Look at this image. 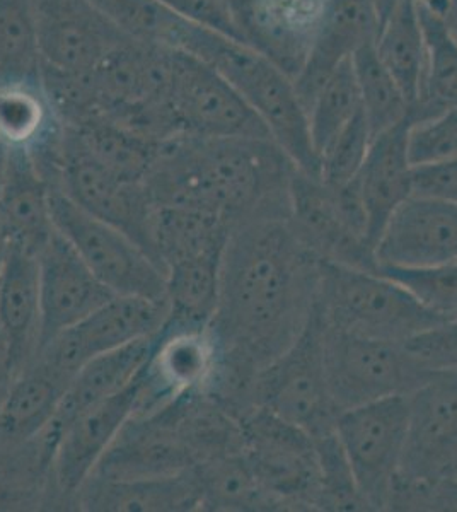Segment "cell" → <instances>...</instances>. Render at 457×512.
I'll use <instances>...</instances> for the list:
<instances>
[{"instance_id":"obj_1","label":"cell","mask_w":457,"mask_h":512,"mask_svg":"<svg viewBox=\"0 0 457 512\" xmlns=\"http://www.w3.org/2000/svg\"><path fill=\"white\" fill-rule=\"evenodd\" d=\"M321 267L289 209L260 212L232 227L210 321L219 359L260 373L292 347L313 318Z\"/></svg>"},{"instance_id":"obj_2","label":"cell","mask_w":457,"mask_h":512,"mask_svg":"<svg viewBox=\"0 0 457 512\" xmlns=\"http://www.w3.org/2000/svg\"><path fill=\"white\" fill-rule=\"evenodd\" d=\"M270 139L162 140L144 178L154 205L202 210L229 226L248 217L289 209L296 171Z\"/></svg>"},{"instance_id":"obj_3","label":"cell","mask_w":457,"mask_h":512,"mask_svg":"<svg viewBox=\"0 0 457 512\" xmlns=\"http://www.w3.org/2000/svg\"><path fill=\"white\" fill-rule=\"evenodd\" d=\"M174 48L212 65L261 118L292 164L306 175L321 178V159L292 77L248 43L188 21L181 23Z\"/></svg>"},{"instance_id":"obj_4","label":"cell","mask_w":457,"mask_h":512,"mask_svg":"<svg viewBox=\"0 0 457 512\" xmlns=\"http://www.w3.org/2000/svg\"><path fill=\"white\" fill-rule=\"evenodd\" d=\"M316 309L331 328L393 344H405L449 321L381 272L328 262L321 267Z\"/></svg>"},{"instance_id":"obj_5","label":"cell","mask_w":457,"mask_h":512,"mask_svg":"<svg viewBox=\"0 0 457 512\" xmlns=\"http://www.w3.org/2000/svg\"><path fill=\"white\" fill-rule=\"evenodd\" d=\"M289 219L323 262L377 272L369 217L355 180L330 187L296 169L290 178Z\"/></svg>"},{"instance_id":"obj_6","label":"cell","mask_w":457,"mask_h":512,"mask_svg":"<svg viewBox=\"0 0 457 512\" xmlns=\"http://www.w3.org/2000/svg\"><path fill=\"white\" fill-rule=\"evenodd\" d=\"M324 373L336 412L389 396H406L432 371L423 369L403 344L342 332L323 321Z\"/></svg>"},{"instance_id":"obj_7","label":"cell","mask_w":457,"mask_h":512,"mask_svg":"<svg viewBox=\"0 0 457 512\" xmlns=\"http://www.w3.org/2000/svg\"><path fill=\"white\" fill-rule=\"evenodd\" d=\"M53 226L116 296L166 299V272L134 239L50 188Z\"/></svg>"},{"instance_id":"obj_8","label":"cell","mask_w":457,"mask_h":512,"mask_svg":"<svg viewBox=\"0 0 457 512\" xmlns=\"http://www.w3.org/2000/svg\"><path fill=\"white\" fill-rule=\"evenodd\" d=\"M239 422L244 460L275 511H319V460L313 437L261 408Z\"/></svg>"},{"instance_id":"obj_9","label":"cell","mask_w":457,"mask_h":512,"mask_svg":"<svg viewBox=\"0 0 457 512\" xmlns=\"http://www.w3.org/2000/svg\"><path fill=\"white\" fill-rule=\"evenodd\" d=\"M166 101L176 137L272 140L238 91L212 65L181 48L171 50Z\"/></svg>"},{"instance_id":"obj_10","label":"cell","mask_w":457,"mask_h":512,"mask_svg":"<svg viewBox=\"0 0 457 512\" xmlns=\"http://www.w3.org/2000/svg\"><path fill=\"white\" fill-rule=\"evenodd\" d=\"M335 432L365 509H389L405 456L408 395L389 396L340 412Z\"/></svg>"},{"instance_id":"obj_11","label":"cell","mask_w":457,"mask_h":512,"mask_svg":"<svg viewBox=\"0 0 457 512\" xmlns=\"http://www.w3.org/2000/svg\"><path fill=\"white\" fill-rule=\"evenodd\" d=\"M255 408L296 425L311 437L335 429V405L324 373L323 320L318 309L284 354L261 369L255 384Z\"/></svg>"},{"instance_id":"obj_12","label":"cell","mask_w":457,"mask_h":512,"mask_svg":"<svg viewBox=\"0 0 457 512\" xmlns=\"http://www.w3.org/2000/svg\"><path fill=\"white\" fill-rule=\"evenodd\" d=\"M168 318L166 299L113 296L77 325L58 333L33 359L70 384L91 359L156 335Z\"/></svg>"},{"instance_id":"obj_13","label":"cell","mask_w":457,"mask_h":512,"mask_svg":"<svg viewBox=\"0 0 457 512\" xmlns=\"http://www.w3.org/2000/svg\"><path fill=\"white\" fill-rule=\"evenodd\" d=\"M60 190L79 207L134 239L156 260L152 248V221L156 205L144 181L125 180L99 163L79 135L64 125ZM157 262V260H156Z\"/></svg>"},{"instance_id":"obj_14","label":"cell","mask_w":457,"mask_h":512,"mask_svg":"<svg viewBox=\"0 0 457 512\" xmlns=\"http://www.w3.org/2000/svg\"><path fill=\"white\" fill-rule=\"evenodd\" d=\"M457 468V367L439 369L408 395L405 456L396 482L454 480Z\"/></svg>"},{"instance_id":"obj_15","label":"cell","mask_w":457,"mask_h":512,"mask_svg":"<svg viewBox=\"0 0 457 512\" xmlns=\"http://www.w3.org/2000/svg\"><path fill=\"white\" fill-rule=\"evenodd\" d=\"M217 361L209 326L166 321L137 376L134 415L156 414L181 398L205 390Z\"/></svg>"},{"instance_id":"obj_16","label":"cell","mask_w":457,"mask_h":512,"mask_svg":"<svg viewBox=\"0 0 457 512\" xmlns=\"http://www.w3.org/2000/svg\"><path fill=\"white\" fill-rule=\"evenodd\" d=\"M137 390L135 378L127 388L86 408L65 425L53 454L48 506H76L84 483L93 477L99 461L134 415Z\"/></svg>"},{"instance_id":"obj_17","label":"cell","mask_w":457,"mask_h":512,"mask_svg":"<svg viewBox=\"0 0 457 512\" xmlns=\"http://www.w3.org/2000/svg\"><path fill=\"white\" fill-rule=\"evenodd\" d=\"M43 65L89 74L130 40L89 0H33Z\"/></svg>"},{"instance_id":"obj_18","label":"cell","mask_w":457,"mask_h":512,"mask_svg":"<svg viewBox=\"0 0 457 512\" xmlns=\"http://www.w3.org/2000/svg\"><path fill=\"white\" fill-rule=\"evenodd\" d=\"M377 268L457 262V204L411 195L394 210L376 243Z\"/></svg>"},{"instance_id":"obj_19","label":"cell","mask_w":457,"mask_h":512,"mask_svg":"<svg viewBox=\"0 0 457 512\" xmlns=\"http://www.w3.org/2000/svg\"><path fill=\"white\" fill-rule=\"evenodd\" d=\"M234 9L244 41L294 81L318 40L326 0H234Z\"/></svg>"},{"instance_id":"obj_20","label":"cell","mask_w":457,"mask_h":512,"mask_svg":"<svg viewBox=\"0 0 457 512\" xmlns=\"http://www.w3.org/2000/svg\"><path fill=\"white\" fill-rule=\"evenodd\" d=\"M40 265V347L58 333L77 325L108 303L115 292L82 262L69 241L55 229L50 243L38 256Z\"/></svg>"},{"instance_id":"obj_21","label":"cell","mask_w":457,"mask_h":512,"mask_svg":"<svg viewBox=\"0 0 457 512\" xmlns=\"http://www.w3.org/2000/svg\"><path fill=\"white\" fill-rule=\"evenodd\" d=\"M195 465V456L176 429L171 408L166 407L156 414L132 415L93 477H166Z\"/></svg>"},{"instance_id":"obj_22","label":"cell","mask_w":457,"mask_h":512,"mask_svg":"<svg viewBox=\"0 0 457 512\" xmlns=\"http://www.w3.org/2000/svg\"><path fill=\"white\" fill-rule=\"evenodd\" d=\"M379 14L376 0H326L323 26L299 76L297 96L309 110L331 72L367 43L376 41Z\"/></svg>"},{"instance_id":"obj_23","label":"cell","mask_w":457,"mask_h":512,"mask_svg":"<svg viewBox=\"0 0 457 512\" xmlns=\"http://www.w3.org/2000/svg\"><path fill=\"white\" fill-rule=\"evenodd\" d=\"M410 117L372 139L359 175L355 178L360 198L369 217V233L377 239L389 217L413 195V164L408 156Z\"/></svg>"},{"instance_id":"obj_24","label":"cell","mask_w":457,"mask_h":512,"mask_svg":"<svg viewBox=\"0 0 457 512\" xmlns=\"http://www.w3.org/2000/svg\"><path fill=\"white\" fill-rule=\"evenodd\" d=\"M76 509L89 512L202 511V492L195 466L166 477H91L77 494Z\"/></svg>"},{"instance_id":"obj_25","label":"cell","mask_w":457,"mask_h":512,"mask_svg":"<svg viewBox=\"0 0 457 512\" xmlns=\"http://www.w3.org/2000/svg\"><path fill=\"white\" fill-rule=\"evenodd\" d=\"M0 332L19 374L40 347L41 303L38 256L16 245L0 272Z\"/></svg>"},{"instance_id":"obj_26","label":"cell","mask_w":457,"mask_h":512,"mask_svg":"<svg viewBox=\"0 0 457 512\" xmlns=\"http://www.w3.org/2000/svg\"><path fill=\"white\" fill-rule=\"evenodd\" d=\"M0 210L12 245L40 256L55 233L50 185L26 149H11L6 180L0 190Z\"/></svg>"},{"instance_id":"obj_27","label":"cell","mask_w":457,"mask_h":512,"mask_svg":"<svg viewBox=\"0 0 457 512\" xmlns=\"http://www.w3.org/2000/svg\"><path fill=\"white\" fill-rule=\"evenodd\" d=\"M69 384L40 361L29 362L0 405V451L33 441L52 424Z\"/></svg>"},{"instance_id":"obj_28","label":"cell","mask_w":457,"mask_h":512,"mask_svg":"<svg viewBox=\"0 0 457 512\" xmlns=\"http://www.w3.org/2000/svg\"><path fill=\"white\" fill-rule=\"evenodd\" d=\"M157 333L134 344L98 355L82 367L76 378L70 381L57 415L52 424L48 425L57 434L58 439L65 425L76 415L116 395L118 391L127 388L128 384L134 383L140 369L151 355Z\"/></svg>"},{"instance_id":"obj_29","label":"cell","mask_w":457,"mask_h":512,"mask_svg":"<svg viewBox=\"0 0 457 512\" xmlns=\"http://www.w3.org/2000/svg\"><path fill=\"white\" fill-rule=\"evenodd\" d=\"M232 226L202 210L156 205L152 221V248L164 268L191 256L224 250Z\"/></svg>"},{"instance_id":"obj_30","label":"cell","mask_w":457,"mask_h":512,"mask_svg":"<svg viewBox=\"0 0 457 512\" xmlns=\"http://www.w3.org/2000/svg\"><path fill=\"white\" fill-rule=\"evenodd\" d=\"M377 55L415 105L422 91L425 72V33L415 0H400L382 23L374 41Z\"/></svg>"},{"instance_id":"obj_31","label":"cell","mask_w":457,"mask_h":512,"mask_svg":"<svg viewBox=\"0 0 457 512\" xmlns=\"http://www.w3.org/2000/svg\"><path fill=\"white\" fill-rule=\"evenodd\" d=\"M64 132L41 82L0 84V140L35 152Z\"/></svg>"},{"instance_id":"obj_32","label":"cell","mask_w":457,"mask_h":512,"mask_svg":"<svg viewBox=\"0 0 457 512\" xmlns=\"http://www.w3.org/2000/svg\"><path fill=\"white\" fill-rule=\"evenodd\" d=\"M418 6V4H417ZM425 33V72L422 91L410 106L413 123L434 117L440 111L457 108V40L446 18L418 6Z\"/></svg>"},{"instance_id":"obj_33","label":"cell","mask_w":457,"mask_h":512,"mask_svg":"<svg viewBox=\"0 0 457 512\" xmlns=\"http://www.w3.org/2000/svg\"><path fill=\"white\" fill-rule=\"evenodd\" d=\"M222 253L224 250L209 251L166 268L169 321L178 325H210L219 301Z\"/></svg>"},{"instance_id":"obj_34","label":"cell","mask_w":457,"mask_h":512,"mask_svg":"<svg viewBox=\"0 0 457 512\" xmlns=\"http://www.w3.org/2000/svg\"><path fill=\"white\" fill-rule=\"evenodd\" d=\"M202 511H275L243 453L217 456L195 466Z\"/></svg>"},{"instance_id":"obj_35","label":"cell","mask_w":457,"mask_h":512,"mask_svg":"<svg viewBox=\"0 0 457 512\" xmlns=\"http://www.w3.org/2000/svg\"><path fill=\"white\" fill-rule=\"evenodd\" d=\"M69 128L79 135L99 163L130 181H144L161 144L105 118H94Z\"/></svg>"},{"instance_id":"obj_36","label":"cell","mask_w":457,"mask_h":512,"mask_svg":"<svg viewBox=\"0 0 457 512\" xmlns=\"http://www.w3.org/2000/svg\"><path fill=\"white\" fill-rule=\"evenodd\" d=\"M359 88L360 110L371 128L372 139L410 117V103L393 74L382 64L374 43L352 55Z\"/></svg>"},{"instance_id":"obj_37","label":"cell","mask_w":457,"mask_h":512,"mask_svg":"<svg viewBox=\"0 0 457 512\" xmlns=\"http://www.w3.org/2000/svg\"><path fill=\"white\" fill-rule=\"evenodd\" d=\"M33 0H0V84L41 82Z\"/></svg>"},{"instance_id":"obj_38","label":"cell","mask_w":457,"mask_h":512,"mask_svg":"<svg viewBox=\"0 0 457 512\" xmlns=\"http://www.w3.org/2000/svg\"><path fill=\"white\" fill-rule=\"evenodd\" d=\"M360 113V96L352 59L338 65L307 110L309 130L319 159L331 140Z\"/></svg>"},{"instance_id":"obj_39","label":"cell","mask_w":457,"mask_h":512,"mask_svg":"<svg viewBox=\"0 0 457 512\" xmlns=\"http://www.w3.org/2000/svg\"><path fill=\"white\" fill-rule=\"evenodd\" d=\"M116 30L130 40L174 48L181 23L161 0H89Z\"/></svg>"},{"instance_id":"obj_40","label":"cell","mask_w":457,"mask_h":512,"mask_svg":"<svg viewBox=\"0 0 457 512\" xmlns=\"http://www.w3.org/2000/svg\"><path fill=\"white\" fill-rule=\"evenodd\" d=\"M377 272L396 280L435 315L457 318V262L437 267H379Z\"/></svg>"},{"instance_id":"obj_41","label":"cell","mask_w":457,"mask_h":512,"mask_svg":"<svg viewBox=\"0 0 457 512\" xmlns=\"http://www.w3.org/2000/svg\"><path fill=\"white\" fill-rule=\"evenodd\" d=\"M371 128L362 110L343 128L321 154V180L330 187H342L359 175L371 147Z\"/></svg>"},{"instance_id":"obj_42","label":"cell","mask_w":457,"mask_h":512,"mask_svg":"<svg viewBox=\"0 0 457 512\" xmlns=\"http://www.w3.org/2000/svg\"><path fill=\"white\" fill-rule=\"evenodd\" d=\"M408 156L413 168L457 159V108L413 123L408 134Z\"/></svg>"},{"instance_id":"obj_43","label":"cell","mask_w":457,"mask_h":512,"mask_svg":"<svg viewBox=\"0 0 457 512\" xmlns=\"http://www.w3.org/2000/svg\"><path fill=\"white\" fill-rule=\"evenodd\" d=\"M403 345L427 371L457 367V318L411 338Z\"/></svg>"},{"instance_id":"obj_44","label":"cell","mask_w":457,"mask_h":512,"mask_svg":"<svg viewBox=\"0 0 457 512\" xmlns=\"http://www.w3.org/2000/svg\"><path fill=\"white\" fill-rule=\"evenodd\" d=\"M413 195L457 204V159L413 168Z\"/></svg>"},{"instance_id":"obj_45","label":"cell","mask_w":457,"mask_h":512,"mask_svg":"<svg viewBox=\"0 0 457 512\" xmlns=\"http://www.w3.org/2000/svg\"><path fill=\"white\" fill-rule=\"evenodd\" d=\"M18 378L16 367L12 362L11 352L7 347L6 338L0 332V405L6 400L7 393L11 390L14 379Z\"/></svg>"},{"instance_id":"obj_46","label":"cell","mask_w":457,"mask_h":512,"mask_svg":"<svg viewBox=\"0 0 457 512\" xmlns=\"http://www.w3.org/2000/svg\"><path fill=\"white\" fill-rule=\"evenodd\" d=\"M11 246L12 236L11 233H9L6 219L2 216V210H0V272H2L4 263H6L7 255H9V251H11Z\"/></svg>"},{"instance_id":"obj_47","label":"cell","mask_w":457,"mask_h":512,"mask_svg":"<svg viewBox=\"0 0 457 512\" xmlns=\"http://www.w3.org/2000/svg\"><path fill=\"white\" fill-rule=\"evenodd\" d=\"M415 2L418 6L425 7V9L439 14L442 18L447 19L449 11H451V0H415Z\"/></svg>"},{"instance_id":"obj_48","label":"cell","mask_w":457,"mask_h":512,"mask_svg":"<svg viewBox=\"0 0 457 512\" xmlns=\"http://www.w3.org/2000/svg\"><path fill=\"white\" fill-rule=\"evenodd\" d=\"M9 159H11V147L0 140V190H2V185H4V180H6Z\"/></svg>"},{"instance_id":"obj_49","label":"cell","mask_w":457,"mask_h":512,"mask_svg":"<svg viewBox=\"0 0 457 512\" xmlns=\"http://www.w3.org/2000/svg\"><path fill=\"white\" fill-rule=\"evenodd\" d=\"M398 2H400V0H376L377 14H379V28H381L382 23L388 19L389 14H391V11H393Z\"/></svg>"},{"instance_id":"obj_50","label":"cell","mask_w":457,"mask_h":512,"mask_svg":"<svg viewBox=\"0 0 457 512\" xmlns=\"http://www.w3.org/2000/svg\"><path fill=\"white\" fill-rule=\"evenodd\" d=\"M454 21H457V0H451V11L447 16V23H454Z\"/></svg>"},{"instance_id":"obj_51","label":"cell","mask_w":457,"mask_h":512,"mask_svg":"<svg viewBox=\"0 0 457 512\" xmlns=\"http://www.w3.org/2000/svg\"><path fill=\"white\" fill-rule=\"evenodd\" d=\"M449 26H451L452 33H454V36H456L457 40V21H454V23H449Z\"/></svg>"},{"instance_id":"obj_52","label":"cell","mask_w":457,"mask_h":512,"mask_svg":"<svg viewBox=\"0 0 457 512\" xmlns=\"http://www.w3.org/2000/svg\"><path fill=\"white\" fill-rule=\"evenodd\" d=\"M454 480H457V468H456V472H454Z\"/></svg>"}]
</instances>
